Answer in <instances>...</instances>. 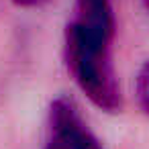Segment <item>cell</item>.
I'll list each match as a JSON object with an SVG mask.
<instances>
[{"mask_svg": "<svg viewBox=\"0 0 149 149\" xmlns=\"http://www.w3.org/2000/svg\"><path fill=\"white\" fill-rule=\"evenodd\" d=\"M135 94L141 110L149 116V61L139 68V74L135 78Z\"/></svg>", "mask_w": 149, "mask_h": 149, "instance_id": "277c9868", "label": "cell"}, {"mask_svg": "<svg viewBox=\"0 0 149 149\" xmlns=\"http://www.w3.org/2000/svg\"><path fill=\"white\" fill-rule=\"evenodd\" d=\"M143 4H145V8L149 10V0H143Z\"/></svg>", "mask_w": 149, "mask_h": 149, "instance_id": "8992f818", "label": "cell"}, {"mask_svg": "<svg viewBox=\"0 0 149 149\" xmlns=\"http://www.w3.org/2000/svg\"><path fill=\"white\" fill-rule=\"evenodd\" d=\"M86 131L88 129L82 123L78 106L70 98L59 96L51 102L49 135H47L45 149H76Z\"/></svg>", "mask_w": 149, "mask_h": 149, "instance_id": "7a4b0ae2", "label": "cell"}, {"mask_svg": "<svg viewBox=\"0 0 149 149\" xmlns=\"http://www.w3.org/2000/svg\"><path fill=\"white\" fill-rule=\"evenodd\" d=\"M114 37L92 31L78 21L65 29V59L78 88L104 112H120L123 96L112 68L110 45Z\"/></svg>", "mask_w": 149, "mask_h": 149, "instance_id": "6da1fadb", "label": "cell"}, {"mask_svg": "<svg viewBox=\"0 0 149 149\" xmlns=\"http://www.w3.org/2000/svg\"><path fill=\"white\" fill-rule=\"evenodd\" d=\"M80 25L114 37V13L110 0H78L76 2V19Z\"/></svg>", "mask_w": 149, "mask_h": 149, "instance_id": "3957f363", "label": "cell"}, {"mask_svg": "<svg viewBox=\"0 0 149 149\" xmlns=\"http://www.w3.org/2000/svg\"><path fill=\"white\" fill-rule=\"evenodd\" d=\"M13 2L17 6H21V8H39V6H43L47 2V0H13Z\"/></svg>", "mask_w": 149, "mask_h": 149, "instance_id": "5b68a950", "label": "cell"}]
</instances>
